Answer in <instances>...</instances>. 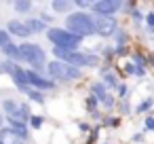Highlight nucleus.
Wrapping results in <instances>:
<instances>
[{
	"mask_svg": "<svg viewBox=\"0 0 154 144\" xmlns=\"http://www.w3.org/2000/svg\"><path fill=\"white\" fill-rule=\"evenodd\" d=\"M7 32H9L13 38H21L23 43H28V38L32 36V32L28 30L26 21H21V19H11V21L7 24Z\"/></svg>",
	"mask_w": 154,
	"mask_h": 144,
	"instance_id": "obj_9",
	"label": "nucleus"
},
{
	"mask_svg": "<svg viewBox=\"0 0 154 144\" xmlns=\"http://www.w3.org/2000/svg\"><path fill=\"white\" fill-rule=\"evenodd\" d=\"M53 59H59V62H66L74 68H99L101 66V57L99 53H91L89 49H80V51H63V49H55L53 47Z\"/></svg>",
	"mask_w": 154,
	"mask_h": 144,
	"instance_id": "obj_1",
	"label": "nucleus"
},
{
	"mask_svg": "<svg viewBox=\"0 0 154 144\" xmlns=\"http://www.w3.org/2000/svg\"><path fill=\"white\" fill-rule=\"evenodd\" d=\"M7 125H9V127H11V129L23 140V142L30 140V131H32V129H30L28 123H23V121H7Z\"/></svg>",
	"mask_w": 154,
	"mask_h": 144,
	"instance_id": "obj_14",
	"label": "nucleus"
},
{
	"mask_svg": "<svg viewBox=\"0 0 154 144\" xmlns=\"http://www.w3.org/2000/svg\"><path fill=\"white\" fill-rule=\"evenodd\" d=\"M122 0H95L91 5V13L93 15H106V17H116L118 13H122Z\"/></svg>",
	"mask_w": 154,
	"mask_h": 144,
	"instance_id": "obj_7",
	"label": "nucleus"
},
{
	"mask_svg": "<svg viewBox=\"0 0 154 144\" xmlns=\"http://www.w3.org/2000/svg\"><path fill=\"white\" fill-rule=\"evenodd\" d=\"M30 129H40L45 125V114H32V119L28 121Z\"/></svg>",
	"mask_w": 154,
	"mask_h": 144,
	"instance_id": "obj_31",
	"label": "nucleus"
},
{
	"mask_svg": "<svg viewBox=\"0 0 154 144\" xmlns=\"http://www.w3.org/2000/svg\"><path fill=\"white\" fill-rule=\"evenodd\" d=\"M129 17H131V21H133L135 26H141V24L146 21V13H141V11H139L137 7H135V9L131 11V15H129Z\"/></svg>",
	"mask_w": 154,
	"mask_h": 144,
	"instance_id": "obj_29",
	"label": "nucleus"
},
{
	"mask_svg": "<svg viewBox=\"0 0 154 144\" xmlns=\"http://www.w3.org/2000/svg\"><path fill=\"white\" fill-rule=\"evenodd\" d=\"M21 49V55H23V64L30 66V70L38 72V74H47V64H49V57H47V51L38 45V43H21L19 45Z\"/></svg>",
	"mask_w": 154,
	"mask_h": 144,
	"instance_id": "obj_4",
	"label": "nucleus"
},
{
	"mask_svg": "<svg viewBox=\"0 0 154 144\" xmlns=\"http://www.w3.org/2000/svg\"><path fill=\"white\" fill-rule=\"evenodd\" d=\"M82 104H85V108H87V112H89V114H91V112H97V110L101 108V106H99V102H97V98H93L91 93H87V98H85V102H82Z\"/></svg>",
	"mask_w": 154,
	"mask_h": 144,
	"instance_id": "obj_23",
	"label": "nucleus"
},
{
	"mask_svg": "<svg viewBox=\"0 0 154 144\" xmlns=\"http://www.w3.org/2000/svg\"><path fill=\"white\" fill-rule=\"evenodd\" d=\"M0 144H23V140L9 125H5L2 129H0Z\"/></svg>",
	"mask_w": 154,
	"mask_h": 144,
	"instance_id": "obj_15",
	"label": "nucleus"
},
{
	"mask_svg": "<svg viewBox=\"0 0 154 144\" xmlns=\"http://www.w3.org/2000/svg\"><path fill=\"white\" fill-rule=\"evenodd\" d=\"M0 53H2V57H5V59H9V62H15V64H23V55H21V49H19V45H15V43H9L7 47H2V49H0Z\"/></svg>",
	"mask_w": 154,
	"mask_h": 144,
	"instance_id": "obj_11",
	"label": "nucleus"
},
{
	"mask_svg": "<svg viewBox=\"0 0 154 144\" xmlns=\"http://www.w3.org/2000/svg\"><path fill=\"white\" fill-rule=\"evenodd\" d=\"M129 57H131V64L135 66V68H143V70H148V55L146 53H141L139 49H135V51H131L129 53Z\"/></svg>",
	"mask_w": 154,
	"mask_h": 144,
	"instance_id": "obj_18",
	"label": "nucleus"
},
{
	"mask_svg": "<svg viewBox=\"0 0 154 144\" xmlns=\"http://www.w3.org/2000/svg\"><path fill=\"white\" fill-rule=\"evenodd\" d=\"M152 108H154V98H152V95H148V98H143V100L133 108V112H135V114H150V112H152Z\"/></svg>",
	"mask_w": 154,
	"mask_h": 144,
	"instance_id": "obj_20",
	"label": "nucleus"
},
{
	"mask_svg": "<svg viewBox=\"0 0 154 144\" xmlns=\"http://www.w3.org/2000/svg\"><path fill=\"white\" fill-rule=\"evenodd\" d=\"M93 21H95V36L99 38H112L116 34V30L120 28L118 26V19L116 17H106V15H93Z\"/></svg>",
	"mask_w": 154,
	"mask_h": 144,
	"instance_id": "obj_6",
	"label": "nucleus"
},
{
	"mask_svg": "<svg viewBox=\"0 0 154 144\" xmlns=\"http://www.w3.org/2000/svg\"><path fill=\"white\" fill-rule=\"evenodd\" d=\"M101 83H103V87L110 91V93H116V89H118V85L122 83L120 81V76H118V72L116 70H108V72H103L101 74V78H99Z\"/></svg>",
	"mask_w": 154,
	"mask_h": 144,
	"instance_id": "obj_12",
	"label": "nucleus"
},
{
	"mask_svg": "<svg viewBox=\"0 0 154 144\" xmlns=\"http://www.w3.org/2000/svg\"><path fill=\"white\" fill-rule=\"evenodd\" d=\"M74 2V11H91V0H72Z\"/></svg>",
	"mask_w": 154,
	"mask_h": 144,
	"instance_id": "obj_34",
	"label": "nucleus"
},
{
	"mask_svg": "<svg viewBox=\"0 0 154 144\" xmlns=\"http://www.w3.org/2000/svg\"><path fill=\"white\" fill-rule=\"evenodd\" d=\"M116 102H118V100H116V95H114V93H108L99 106H101L103 110H108V112H110V110H114V108H116Z\"/></svg>",
	"mask_w": 154,
	"mask_h": 144,
	"instance_id": "obj_27",
	"label": "nucleus"
},
{
	"mask_svg": "<svg viewBox=\"0 0 154 144\" xmlns=\"http://www.w3.org/2000/svg\"><path fill=\"white\" fill-rule=\"evenodd\" d=\"M122 74H125V76H137V68H135L131 62H127V64L122 66Z\"/></svg>",
	"mask_w": 154,
	"mask_h": 144,
	"instance_id": "obj_38",
	"label": "nucleus"
},
{
	"mask_svg": "<svg viewBox=\"0 0 154 144\" xmlns=\"http://www.w3.org/2000/svg\"><path fill=\"white\" fill-rule=\"evenodd\" d=\"M47 76L51 81H55L57 85L59 83H74V81H80L85 76V70L80 68H74L66 62H59V59H49L47 64Z\"/></svg>",
	"mask_w": 154,
	"mask_h": 144,
	"instance_id": "obj_5",
	"label": "nucleus"
},
{
	"mask_svg": "<svg viewBox=\"0 0 154 144\" xmlns=\"http://www.w3.org/2000/svg\"><path fill=\"white\" fill-rule=\"evenodd\" d=\"M99 57L103 59V64H110V62L114 59V47H110V45L101 47V51H99Z\"/></svg>",
	"mask_w": 154,
	"mask_h": 144,
	"instance_id": "obj_28",
	"label": "nucleus"
},
{
	"mask_svg": "<svg viewBox=\"0 0 154 144\" xmlns=\"http://www.w3.org/2000/svg\"><path fill=\"white\" fill-rule=\"evenodd\" d=\"M125 144H131V142H125Z\"/></svg>",
	"mask_w": 154,
	"mask_h": 144,
	"instance_id": "obj_45",
	"label": "nucleus"
},
{
	"mask_svg": "<svg viewBox=\"0 0 154 144\" xmlns=\"http://www.w3.org/2000/svg\"><path fill=\"white\" fill-rule=\"evenodd\" d=\"M120 125V117H114V114H106L101 119V127H108V129H116Z\"/></svg>",
	"mask_w": 154,
	"mask_h": 144,
	"instance_id": "obj_26",
	"label": "nucleus"
},
{
	"mask_svg": "<svg viewBox=\"0 0 154 144\" xmlns=\"http://www.w3.org/2000/svg\"><path fill=\"white\" fill-rule=\"evenodd\" d=\"M99 131H101V125H95V127L91 129L89 138H87V144H97V140H99Z\"/></svg>",
	"mask_w": 154,
	"mask_h": 144,
	"instance_id": "obj_35",
	"label": "nucleus"
},
{
	"mask_svg": "<svg viewBox=\"0 0 154 144\" xmlns=\"http://www.w3.org/2000/svg\"><path fill=\"white\" fill-rule=\"evenodd\" d=\"M45 36H47V40L55 49H63V51H80L82 49V43H85V38L68 32L66 28H57V26L49 28Z\"/></svg>",
	"mask_w": 154,
	"mask_h": 144,
	"instance_id": "obj_3",
	"label": "nucleus"
},
{
	"mask_svg": "<svg viewBox=\"0 0 154 144\" xmlns=\"http://www.w3.org/2000/svg\"><path fill=\"white\" fill-rule=\"evenodd\" d=\"M32 108H30V104L28 102H19V119L23 121V123H28L30 119H32Z\"/></svg>",
	"mask_w": 154,
	"mask_h": 144,
	"instance_id": "obj_25",
	"label": "nucleus"
},
{
	"mask_svg": "<svg viewBox=\"0 0 154 144\" xmlns=\"http://www.w3.org/2000/svg\"><path fill=\"white\" fill-rule=\"evenodd\" d=\"M63 28L80 38H89L95 36V21H93V13L91 11H72L68 17H63Z\"/></svg>",
	"mask_w": 154,
	"mask_h": 144,
	"instance_id": "obj_2",
	"label": "nucleus"
},
{
	"mask_svg": "<svg viewBox=\"0 0 154 144\" xmlns=\"http://www.w3.org/2000/svg\"><path fill=\"white\" fill-rule=\"evenodd\" d=\"M131 51L127 49V47H114V57H125V55H129Z\"/></svg>",
	"mask_w": 154,
	"mask_h": 144,
	"instance_id": "obj_39",
	"label": "nucleus"
},
{
	"mask_svg": "<svg viewBox=\"0 0 154 144\" xmlns=\"http://www.w3.org/2000/svg\"><path fill=\"white\" fill-rule=\"evenodd\" d=\"M131 144H143V131H135L131 136Z\"/></svg>",
	"mask_w": 154,
	"mask_h": 144,
	"instance_id": "obj_40",
	"label": "nucleus"
},
{
	"mask_svg": "<svg viewBox=\"0 0 154 144\" xmlns=\"http://www.w3.org/2000/svg\"><path fill=\"white\" fill-rule=\"evenodd\" d=\"M143 131H154V112L143 117Z\"/></svg>",
	"mask_w": 154,
	"mask_h": 144,
	"instance_id": "obj_37",
	"label": "nucleus"
},
{
	"mask_svg": "<svg viewBox=\"0 0 154 144\" xmlns=\"http://www.w3.org/2000/svg\"><path fill=\"white\" fill-rule=\"evenodd\" d=\"M7 125V119H5V114H2V110H0V129H2Z\"/></svg>",
	"mask_w": 154,
	"mask_h": 144,
	"instance_id": "obj_43",
	"label": "nucleus"
},
{
	"mask_svg": "<svg viewBox=\"0 0 154 144\" xmlns=\"http://www.w3.org/2000/svg\"><path fill=\"white\" fill-rule=\"evenodd\" d=\"M89 93H91L93 98H97V102L101 104V102H103V98H106L110 91L103 87V83H101V81H93V83H89Z\"/></svg>",
	"mask_w": 154,
	"mask_h": 144,
	"instance_id": "obj_16",
	"label": "nucleus"
},
{
	"mask_svg": "<svg viewBox=\"0 0 154 144\" xmlns=\"http://www.w3.org/2000/svg\"><path fill=\"white\" fill-rule=\"evenodd\" d=\"M9 43H13V36L7 32V28H5V30L0 28V49H2V47H7Z\"/></svg>",
	"mask_w": 154,
	"mask_h": 144,
	"instance_id": "obj_36",
	"label": "nucleus"
},
{
	"mask_svg": "<svg viewBox=\"0 0 154 144\" xmlns=\"http://www.w3.org/2000/svg\"><path fill=\"white\" fill-rule=\"evenodd\" d=\"M19 93H23L30 102H34V104H45L47 102V98H45V93L42 91H36V89H32V87H26V89H19Z\"/></svg>",
	"mask_w": 154,
	"mask_h": 144,
	"instance_id": "obj_19",
	"label": "nucleus"
},
{
	"mask_svg": "<svg viewBox=\"0 0 154 144\" xmlns=\"http://www.w3.org/2000/svg\"><path fill=\"white\" fill-rule=\"evenodd\" d=\"M116 108H118V112H120V119H122V117H129V114L133 112V106H131L129 100H118V102H116Z\"/></svg>",
	"mask_w": 154,
	"mask_h": 144,
	"instance_id": "obj_24",
	"label": "nucleus"
},
{
	"mask_svg": "<svg viewBox=\"0 0 154 144\" xmlns=\"http://www.w3.org/2000/svg\"><path fill=\"white\" fill-rule=\"evenodd\" d=\"M13 9H15V13H19V15H30L32 9H34V2H30V0H15V2H13Z\"/></svg>",
	"mask_w": 154,
	"mask_h": 144,
	"instance_id": "obj_21",
	"label": "nucleus"
},
{
	"mask_svg": "<svg viewBox=\"0 0 154 144\" xmlns=\"http://www.w3.org/2000/svg\"><path fill=\"white\" fill-rule=\"evenodd\" d=\"M9 76L13 78V83H15L17 89H26V87H30V81H28V68H23V66L15 64Z\"/></svg>",
	"mask_w": 154,
	"mask_h": 144,
	"instance_id": "obj_10",
	"label": "nucleus"
},
{
	"mask_svg": "<svg viewBox=\"0 0 154 144\" xmlns=\"http://www.w3.org/2000/svg\"><path fill=\"white\" fill-rule=\"evenodd\" d=\"M143 24H146V32H148L150 36H154V9L146 13V21H143Z\"/></svg>",
	"mask_w": 154,
	"mask_h": 144,
	"instance_id": "obj_32",
	"label": "nucleus"
},
{
	"mask_svg": "<svg viewBox=\"0 0 154 144\" xmlns=\"http://www.w3.org/2000/svg\"><path fill=\"white\" fill-rule=\"evenodd\" d=\"M101 144H108V142H101Z\"/></svg>",
	"mask_w": 154,
	"mask_h": 144,
	"instance_id": "obj_44",
	"label": "nucleus"
},
{
	"mask_svg": "<svg viewBox=\"0 0 154 144\" xmlns=\"http://www.w3.org/2000/svg\"><path fill=\"white\" fill-rule=\"evenodd\" d=\"M0 62H2V59H0Z\"/></svg>",
	"mask_w": 154,
	"mask_h": 144,
	"instance_id": "obj_46",
	"label": "nucleus"
},
{
	"mask_svg": "<svg viewBox=\"0 0 154 144\" xmlns=\"http://www.w3.org/2000/svg\"><path fill=\"white\" fill-rule=\"evenodd\" d=\"M112 40H114V47H127L129 40H131V36H129V32L125 28H118L116 34L112 36Z\"/></svg>",
	"mask_w": 154,
	"mask_h": 144,
	"instance_id": "obj_22",
	"label": "nucleus"
},
{
	"mask_svg": "<svg viewBox=\"0 0 154 144\" xmlns=\"http://www.w3.org/2000/svg\"><path fill=\"white\" fill-rule=\"evenodd\" d=\"M49 7H51L53 13H57V15H66V17L74 11V2H72V0H51Z\"/></svg>",
	"mask_w": 154,
	"mask_h": 144,
	"instance_id": "obj_13",
	"label": "nucleus"
},
{
	"mask_svg": "<svg viewBox=\"0 0 154 144\" xmlns=\"http://www.w3.org/2000/svg\"><path fill=\"white\" fill-rule=\"evenodd\" d=\"M26 26H28V30L32 34H47V30H49V26H45L38 17H28L26 19Z\"/></svg>",
	"mask_w": 154,
	"mask_h": 144,
	"instance_id": "obj_17",
	"label": "nucleus"
},
{
	"mask_svg": "<svg viewBox=\"0 0 154 144\" xmlns=\"http://www.w3.org/2000/svg\"><path fill=\"white\" fill-rule=\"evenodd\" d=\"M28 81H30V87H32V89L42 91V93L57 89V83H55V81H51L47 74H38V72H34V70H30V68H28Z\"/></svg>",
	"mask_w": 154,
	"mask_h": 144,
	"instance_id": "obj_8",
	"label": "nucleus"
},
{
	"mask_svg": "<svg viewBox=\"0 0 154 144\" xmlns=\"http://www.w3.org/2000/svg\"><path fill=\"white\" fill-rule=\"evenodd\" d=\"M78 129H80V133H91V125L89 123H85V121H78Z\"/></svg>",
	"mask_w": 154,
	"mask_h": 144,
	"instance_id": "obj_41",
	"label": "nucleus"
},
{
	"mask_svg": "<svg viewBox=\"0 0 154 144\" xmlns=\"http://www.w3.org/2000/svg\"><path fill=\"white\" fill-rule=\"evenodd\" d=\"M129 91H131V89H129V85L122 81V83L118 85V89H116V93H114V95H116V100H129Z\"/></svg>",
	"mask_w": 154,
	"mask_h": 144,
	"instance_id": "obj_30",
	"label": "nucleus"
},
{
	"mask_svg": "<svg viewBox=\"0 0 154 144\" xmlns=\"http://www.w3.org/2000/svg\"><path fill=\"white\" fill-rule=\"evenodd\" d=\"M45 26H49V28H53V24H55V15H51V13H47V11H42V13H38L36 15Z\"/></svg>",
	"mask_w": 154,
	"mask_h": 144,
	"instance_id": "obj_33",
	"label": "nucleus"
},
{
	"mask_svg": "<svg viewBox=\"0 0 154 144\" xmlns=\"http://www.w3.org/2000/svg\"><path fill=\"white\" fill-rule=\"evenodd\" d=\"M135 7H137V2H125V5H122V11H125L127 15H131V11H133Z\"/></svg>",
	"mask_w": 154,
	"mask_h": 144,
	"instance_id": "obj_42",
	"label": "nucleus"
}]
</instances>
